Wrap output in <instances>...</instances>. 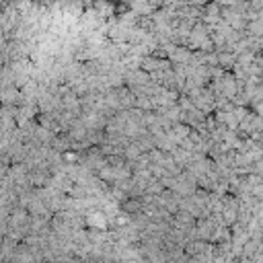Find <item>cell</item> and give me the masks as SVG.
<instances>
[{
	"mask_svg": "<svg viewBox=\"0 0 263 263\" xmlns=\"http://www.w3.org/2000/svg\"><path fill=\"white\" fill-rule=\"evenodd\" d=\"M150 82H152L150 74L144 72L142 68H140V70H129V72H125V86L132 88V90H140V88L148 86Z\"/></svg>",
	"mask_w": 263,
	"mask_h": 263,
	"instance_id": "cell-2",
	"label": "cell"
},
{
	"mask_svg": "<svg viewBox=\"0 0 263 263\" xmlns=\"http://www.w3.org/2000/svg\"><path fill=\"white\" fill-rule=\"evenodd\" d=\"M187 97H189V99L193 101V105H195L201 113H205L208 117H210V113H216V95L210 90V86L193 88Z\"/></svg>",
	"mask_w": 263,
	"mask_h": 263,
	"instance_id": "cell-1",
	"label": "cell"
},
{
	"mask_svg": "<svg viewBox=\"0 0 263 263\" xmlns=\"http://www.w3.org/2000/svg\"><path fill=\"white\" fill-rule=\"evenodd\" d=\"M173 64L168 60H160V58H154V55H148L142 60V70L148 72V74H156V72H164V70H171Z\"/></svg>",
	"mask_w": 263,
	"mask_h": 263,
	"instance_id": "cell-3",
	"label": "cell"
},
{
	"mask_svg": "<svg viewBox=\"0 0 263 263\" xmlns=\"http://www.w3.org/2000/svg\"><path fill=\"white\" fill-rule=\"evenodd\" d=\"M236 62H238V55L234 51H218V66L224 72H232Z\"/></svg>",
	"mask_w": 263,
	"mask_h": 263,
	"instance_id": "cell-4",
	"label": "cell"
}]
</instances>
